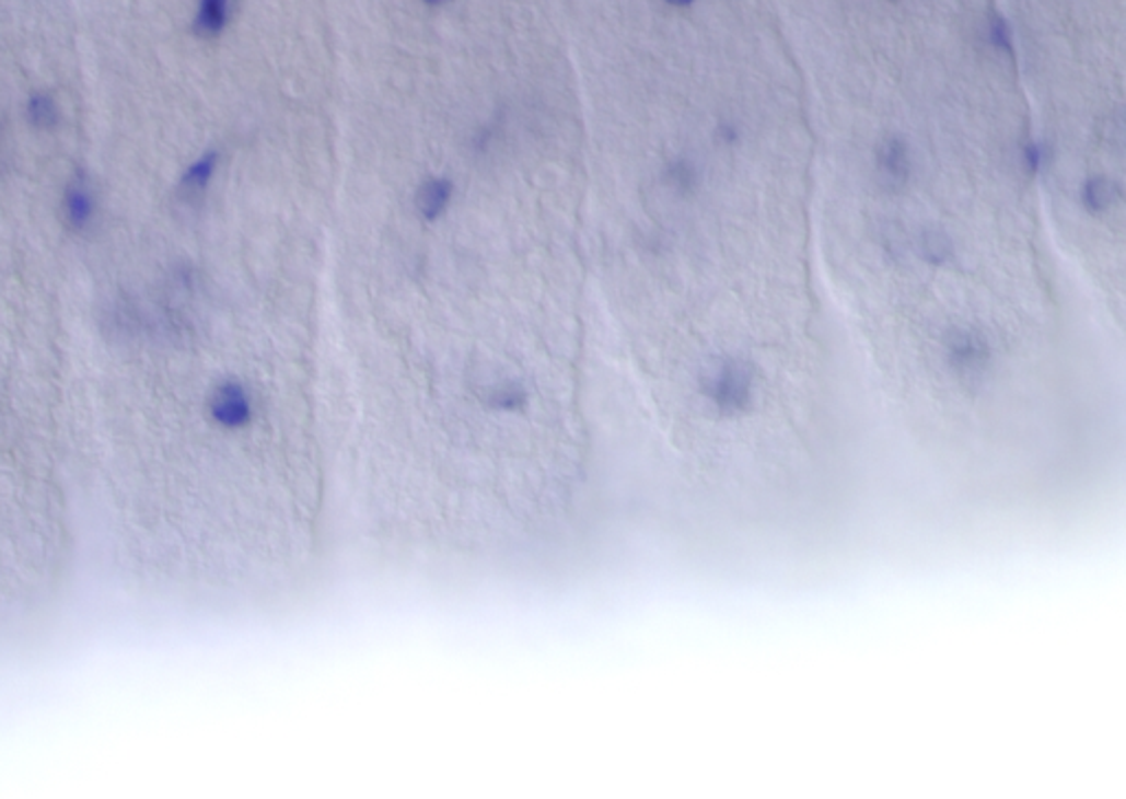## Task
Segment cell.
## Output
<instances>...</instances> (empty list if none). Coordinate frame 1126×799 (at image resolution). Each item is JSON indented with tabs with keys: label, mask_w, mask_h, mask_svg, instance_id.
Returning <instances> with one entry per match:
<instances>
[{
	"label": "cell",
	"mask_w": 1126,
	"mask_h": 799,
	"mask_svg": "<svg viewBox=\"0 0 1126 799\" xmlns=\"http://www.w3.org/2000/svg\"><path fill=\"white\" fill-rule=\"evenodd\" d=\"M698 394L716 421L740 424L759 406L762 372L744 355H716L698 374Z\"/></svg>",
	"instance_id": "1"
},
{
	"label": "cell",
	"mask_w": 1126,
	"mask_h": 799,
	"mask_svg": "<svg viewBox=\"0 0 1126 799\" xmlns=\"http://www.w3.org/2000/svg\"><path fill=\"white\" fill-rule=\"evenodd\" d=\"M944 370L964 390H979L992 374L997 348L992 337L979 324H953L940 341Z\"/></svg>",
	"instance_id": "2"
},
{
	"label": "cell",
	"mask_w": 1126,
	"mask_h": 799,
	"mask_svg": "<svg viewBox=\"0 0 1126 799\" xmlns=\"http://www.w3.org/2000/svg\"><path fill=\"white\" fill-rule=\"evenodd\" d=\"M873 165H875V174H878L880 183L886 189H893V192L903 189L905 185H909L914 170H916L912 143L899 135L884 137L875 146Z\"/></svg>",
	"instance_id": "3"
},
{
	"label": "cell",
	"mask_w": 1126,
	"mask_h": 799,
	"mask_svg": "<svg viewBox=\"0 0 1126 799\" xmlns=\"http://www.w3.org/2000/svg\"><path fill=\"white\" fill-rule=\"evenodd\" d=\"M62 215L73 232H82L95 217V192L89 183V176L78 172L69 178L62 196Z\"/></svg>",
	"instance_id": "4"
},
{
	"label": "cell",
	"mask_w": 1126,
	"mask_h": 799,
	"mask_svg": "<svg viewBox=\"0 0 1126 799\" xmlns=\"http://www.w3.org/2000/svg\"><path fill=\"white\" fill-rule=\"evenodd\" d=\"M454 194H456V187H454V181L449 176H442V174H436V176H429L418 194H416V206H418V215L433 223L438 219H442L446 215V210L452 208V201H454Z\"/></svg>",
	"instance_id": "5"
},
{
	"label": "cell",
	"mask_w": 1126,
	"mask_h": 799,
	"mask_svg": "<svg viewBox=\"0 0 1126 799\" xmlns=\"http://www.w3.org/2000/svg\"><path fill=\"white\" fill-rule=\"evenodd\" d=\"M213 417L224 426H243L252 417V404L245 387L241 383H222L211 402Z\"/></svg>",
	"instance_id": "6"
},
{
	"label": "cell",
	"mask_w": 1126,
	"mask_h": 799,
	"mask_svg": "<svg viewBox=\"0 0 1126 799\" xmlns=\"http://www.w3.org/2000/svg\"><path fill=\"white\" fill-rule=\"evenodd\" d=\"M1117 198H1119V187L1106 174L1087 176L1078 192V201L1089 217L1106 215L1117 204Z\"/></svg>",
	"instance_id": "7"
},
{
	"label": "cell",
	"mask_w": 1126,
	"mask_h": 799,
	"mask_svg": "<svg viewBox=\"0 0 1126 799\" xmlns=\"http://www.w3.org/2000/svg\"><path fill=\"white\" fill-rule=\"evenodd\" d=\"M232 0H198L194 27L200 36H218L230 25Z\"/></svg>",
	"instance_id": "8"
},
{
	"label": "cell",
	"mask_w": 1126,
	"mask_h": 799,
	"mask_svg": "<svg viewBox=\"0 0 1126 799\" xmlns=\"http://www.w3.org/2000/svg\"><path fill=\"white\" fill-rule=\"evenodd\" d=\"M916 247H918L920 258L929 267H936V269L949 267L953 263V256H955V245H953L951 236L947 232H940V230H925V232H920Z\"/></svg>",
	"instance_id": "9"
},
{
	"label": "cell",
	"mask_w": 1126,
	"mask_h": 799,
	"mask_svg": "<svg viewBox=\"0 0 1126 799\" xmlns=\"http://www.w3.org/2000/svg\"><path fill=\"white\" fill-rule=\"evenodd\" d=\"M218 163H220V154L218 150H207L202 152L200 157H196L187 170L183 172L181 176V187L187 192V194H200L209 187L211 178L216 176L218 172Z\"/></svg>",
	"instance_id": "10"
},
{
	"label": "cell",
	"mask_w": 1126,
	"mask_h": 799,
	"mask_svg": "<svg viewBox=\"0 0 1126 799\" xmlns=\"http://www.w3.org/2000/svg\"><path fill=\"white\" fill-rule=\"evenodd\" d=\"M1019 161L1025 170L1028 176L1036 178L1041 174H1045V170L1052 165L1054 161V152H1052V146L1038 137H1028L1021 148H1019Z\"/></svg>",
	"instance_id": "11"
},
{
	"label": "cell",
	"mask_w": 1126,
	"mask_h": 799,
	"mask_svg": "<svg viewBox=\"0 0 1126 799\" xmlns=\"http://www.w3.org/2000/svg\"><path fill=\"white\" fill-rule=\"evenodd\" d=\"M986 36H988V45L997 54L1014 58V54H1017V34H1014V27L1010 25V21L1006 16L992 14L988 19V25H986Z\"/></svg>",
	"instance_id": "12"
},
{
	"label": "cell",
	"mask_w": 1126,
	"mask_h": 799,
	"mask_svg": "<svg viewBox=\"0 0 1126 799\" xmlns=\"http://www.w3.org/2000/svg\"><path fill=\"white\" fill-rule=\"evenodd\" d=\"M666 176H669V183L683 194H694L700 187V170L692 159H685V157L671 161Z\"/></svg>",
	"instance_id": "13"
},
{
	"label": "cell",
	"mask_w": 1126,
	"mask_h": 799,
	"mask_svg": "<svg viewBox=\"0 0 1126 799\" xmlns=\"http://www.w3.org/2000/svg\"><path fill=\"white\" fill-rule=\"evenodd\" d=\"M27 117L36 128H54L58 124V104L47 93H34L27 102Z\"/></svg>",
	"instance_id": "14"
},
{
	"label": "cell",
	"mask_w": 1126,
	"mask_h": 799,
	"mask_svg": "<svg viewBox=\"0 0 1126 799\" xmlns=\"http://www.w3.org/2000/svg\"><path fill=\"white\" fill-rule=\"evenodd\" d=\"M718 135H720L722 143H727V146H735V143H738V139H740V128H738L735 124L724 121V124H720Z\"/></svg>",
	"instance_id": "15"
},
{
	"label": "cell",
	"mask_w": 1126,
	"mask_h": 799,
	"mask_svg": "<svg viewBox=\"0 0 1126 799\" xmlns=\"http://www.w3.org/2000/svg\"><path fill=\"white\" fill-rule=\"evenodd\" d=\"M666 3H669L671 8H678V10H687V8H692V5L696 3V0H666Z\"/></svg>",
	"instance_id": "16"
},
{
	"label": "cell",
	"mask_w": 1126,
	"mask_h": 799,
	"mask_svg": "<svg viewBox=\"0 0 1126 799\" xmlns=\"http://www.w3.org/2000/svg\"><path fill=\"white\" fill-rule=\"evenodd\" d=\"M427 3H442V0H427Z\"/></svg>",
	"instance_id": "17"
}]
</instances>
